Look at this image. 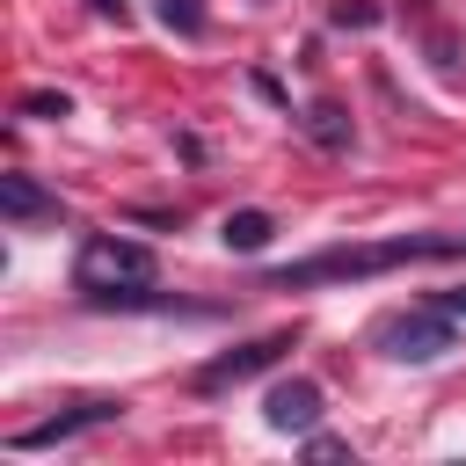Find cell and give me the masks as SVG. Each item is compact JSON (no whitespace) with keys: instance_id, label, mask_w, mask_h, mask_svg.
Instances as JSON below:
<instances>
[{"instance_id":"obj_1","label":"cell","mask_w":466,"mask_h":466,"mask_svg":"<svg viewBox=\"0 0 466 466\" xmlns=\"http://www.w3.org/2000/svg\"><path fill=\"white\" fill-rule=\"evenodd\" d=\"M444 255H466V233H393V240H371V248H320L306 262H284L269 269V291H313V284H357V277H386L400 262H444Z\"/></svg>"},{"instance_id":"obj_2","label":"cell","mask_w":466,"mask_h":466,"mask_svg":"<svg viewBox=\"0 0 466 466\" xmlns=\"http://www.w3.org/2000/svg\"><path fill=\"white\" fill-rule=\"evenodd\" d=\"M73 284L102 306V299H116V291H146L153 284V248L146 240H124V233H95V240H80V255H73Z\"/></svg>"},{"instance_id":"obj_3","label":"cell","mask_w":466,"mask_h":466,"mask_svg":"<svg viewBox=\"0 0 466 466\" xmlns=\"http://www.w3.org/2000/svg\"><path fill=\"white\" fill-rule=\"evenodd\" d=\"M371 342L393 357V364H437L444 350H459V335H451V313L444 306H415V313H386L379 328H371Z\"/></svg>"},{"instance_id":"obj_4","label":"cell","mask_w":466,"mask_h":466,"mask_svg":"<svg viewBox=\"0 0 466 466\" xmlns=\"http://www.w3.org/2000/svg\"><path fill=\"white\" fill-rule=\"evenodd\" d=\"M116 415H124V400H80V408H66V415H51V422L15 430L7 451H51V444H73L80 430H102V422H116Z\"/></svg>"},{"instance_id":"obj_5","label":"cell","mask_w":466,"mask_h":466,"mask_svg":"<svg viewBox=\"0 0 466 466\" xmlns=\"http://www.w3.org/2000/svg\"><path fill=\"white\" fill-rule=\"evenodd\" d=\"M284 350H291V335H262V342H240V350H226V357H211V364L197 371V393H226V386H248V379H255V371H269Z\"/></svg>"},{"instance_id":"obj_6","label":"cell","mask_w":466,"mask_h":466,"mask_svg":"<svg viewBox=\"0 0 466 466\" xmlns=\"http://www.w3.org/2000/svg\"><path fill=\"white\" fill-rule=\"evenodd\" d=\"M262 415H269V430H284V437H313V430H320V386H313V379H277L269 400H262Z\"/></svg>"},{"instance_id":"obj_7","label":"cell","mask_w":466,"mask_h":466,"mask_svg":"<svg viewBox=\"0 0 466 466\" xmlns=\"http://www.w3.org/2000/svg\"><path fill=\"white\" fill-rule=\"evenodd\" d=\"M0 211H7L15 226H36V218H66V204H58V197H44L29 175H0Z\"/></svg>"},{"instance_id":"obj_8","label":"cell","mask_w":466,"mask_h":466,"mask_svg":"<svg viewBox=\"0 0 466 466\" xmlns=\"http://www.w3.org/2000/svg\"><path fill=\"white\" fill-rule=\"evenodd\" d=\"M269 233H277V218H269V211H255V204H248V211H226V226H218V240H226L233 255H262V248H269Z\"/></svg>"},{"instance_id":"obj_9","label":"cell","mask_w":466,"mask_h":466,"mask_svg":"<svg viewBox=\"0 0 466 466\" xmlns=\"http://www.w3.org/2000/svg\"><path fill=\"white\" fill-rule=\"evenodd\" d=\"M306 138L328 146V153H342V146H350V116H342L335 102H313V109H306Z\"/></svg>"},{"instance_id":"obj_10","label":"cell","mask_w":466,"mask_h":466,"mask_svg":"<svg viewBox=\"0 0 466 466\" xmlns=\"http://www.w3.org/2000/svg\"><path fill=\"white\" fill-rule=\"evenodd\" d=\"M160 22L182 29V36H204V7L197 0H160Z\"/></svg>"},{"instance_id":"obj_11","label":"cell","mask_w":466,"mask_h":466,"mask_svg":"<svg viewBox=\"0 0 466 466\" xmlns=\"http://www.w3.org/2000/svg\"><path fill=\"white\" fill-rule=\"evenodd\" d=\"M22 116H73V102L58 87H36V95H22Z\"/></svg>"},{"instance_id":"obj_12","label":"cell","mask_w":466,"mask_h":466,"mask_svg":"<svg viewBox=\"0 0 466 466\" xmlns=\"http://www.w3.org/2000/svg\"><path fill=\"white\" fill-rule=\"evenodd\" d=\"M335 22H342V29H371V22H379V7H371V0H342V7H335Z\"/></svg>"},{"instance_id":"obj_13","label":"cell","mask_w":466,"mask_h":466,"mask_svg":"<svg viewBox=\"0 0 466 466\" xmlns=\"http://www.w3.org/2000/svg\"><path fill=\"white\" fill-rule=\"evenodd\" d=\"M306 451L313 459H350V444H335V437H306Z\"/></svg>"},{"instance_id":"obj_14","label":"cell","mask_w":466,"mask_h":466,"mask_svg":"<svg viewBox=\"0 0 466 466\" xmlns=\"http://www.w3.org/2000/svg\"><path fill=\"white\" fill-rule=\"evenodd\" d=\"M430 306H444V313H451V320H459V313H466V284H451V291H437V299H430Z\"/></svg>"},{"instance_id":"obj_15","label":"cell","mask_w":466,"mask_h":466,"mask_svg":"<svg viewBox=\"0 0 466 466\" xmlns=\"http://www.w3.org/2000/svg\"><path fill=\"white\" fill-rule=\"evenodd\" d=\"M95 15H109V22H124V0H87Z\"/></svg>"}]
</instances>
